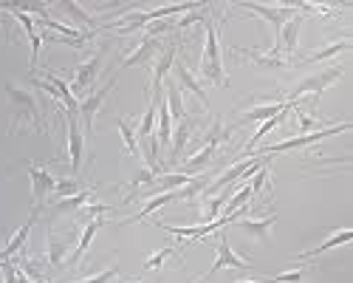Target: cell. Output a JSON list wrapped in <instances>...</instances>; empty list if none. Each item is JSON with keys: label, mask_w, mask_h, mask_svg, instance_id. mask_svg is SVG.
Returning a JSON list of instances; mask_svg holds the SVG:
<instances>
[{"label": "cell", "mask_w": 353, "mask_h": 283, "mask_svg": "<svg viewBox=\"0 0 353 283\" xmlns=\"http://www.w3.org/2000/svg\"><path fill=\"white\" fill-rule=\"evenodd\" d=\"M6 94L12 99V133L20 128H37L40 125V102L32 91L20 88V85H6Z\"/></svg>", "instance_id": "1"}, {"label": "cell", "mask_w": 353, "mask_h": 283, "mask_svg": "<svg viewBox=\"0 0 353 283\" xmlns=\"http://www.w3.org/2000/svg\"><path fill=\"white\" fill-rule=\"evenodd\" d=\"M207 23V46H203L201 54V77L210 79L215 85H226V71L221 63V43H218V28L212 20H203Z\"/></svg>", "instance_id": "2"}, {"label": "cell", "mask_w": 353, "mask_h": 283, "mask_svg": "<svg viewBox=\"0 0 353 283\" xmlns=\"http://www.w3.org/2000/svg\"><path fill=\"white\" fill-rule=\"evenodd\" d=\"M350 125L342 122V125H334V128H322V130H311V133H303V136H294V139H285V142H277V145H269L263 148L269 156H277L283 150H297V148H308V145H316V142L328 139V136H336V133H345Z\"/></svg>", "instance_id": "3"}, {"label": "cell", "mask_w": 353, "mask_h": 283, "mask_svg": "<svg viewBox=\"0 0 353 283\" xmlns=\"http://www.w3.org/2000/svg\"><path fill=\"white\" fill-rule=\"evenodd\" d=\"M229 136V130H223V125L221 122H215V128H212V133H210V139H207V145H203L195 156H190L187 159V164H184V173L190 176V179H195V173L198 170H203L210 162H212V156H215V150H218V145Z\"/></svg>", "instance_id": "4"}, {"label": "cell", "mask_w": 353, "mask_h": 283, "mask_svg": "<svg viewBox=\"0 0 353 283\" xmlns=\"http://www.w3.org/2000/svg\"><path fill=\"white\" fill-rule=\"evenodd\" d=\"M226 266H229V269H252V264H249L246 258H241V255L232 249L229 238H226V235H221V238H218V258H215L212 269H210L207 275H203L201 280H195V283H207L212 275H218V272H221V269H226Z\"/></svg>", "instance_id": "5"}, {"label": "cell", "mask_w": 353, "mask_h": 283, "mask_svg": "<svg viewBox=\"0 0 353 283\" xmlns=\"http://www.w3.org/2000/svg\"><path fill=\"white\" fill-rule=\"evenodd\" d=\"M105 51H108V46L97 48L91 57H88L85 63H79V66L71 71V85H74V91H77V94H79V91H85V88H91V82L97 79V74H99V68H102Z\"/></svg>", "instance_id": "6"}, {"label": "cell", "mask_w": 353, "mask_h": 283, "mask_svg": "<svg viewBox=\"0 0 353 283\" xmlns=\"http://www.w3.org/2000/svg\"><path fill=\"white\" fill-rule=\"evenodd\" d=\"M342 77V68H331V71H322V74H316V77H308V79H303L297 88H294L291 94H288V102H297L300 97H305V94H311L314 97V102L319 99V94L328 88V85H334L336 79Z\"/></svg>", "instance_id": "7"}, {"label": "cell", "mask_w": 353, "mask_h": 283, "mask_svg": "<svg viewBox=\"0 0 353 283\" xmlns=\"http://www.w3.org/2000/svg\"><path fill=\"white\" fill-rule=\"evenodd\" d=\"M26 167H28V176H32V195H34V215H37V213H40V207L46 204V198H48V193H54V187H57V179H54L51 173H46V170H43L40 164H34V162H28Z\"/></svg>", "instance_id": "8"}, {"label": "cell", "mask_w": 353, "mask_h": 283, "mask_svg": "<svg viewBox=\"0 0 353 283\" xmlns=\"http://www.w3.org/2000/svg\"><path fill=\"white\" fill-rule=\"evenodd\" d=\"M65 130H68V159H71V176L79 173V164H82V150H85V139H82V128L77 113L65 110Z\"/></svg>", "instance_id": "9"}, {"label": "cell", "mask_w": 353, "mask_h": 283, "mask_svg": "<svg viewBox=\"0 0 353 283\" xmlns=\"http://www.w3.org/2000/svg\"><path fill=\"white\" fill-rule=\"evenodd\" d=\"M263 162H266V159H246V162H238L234 167H229L221 179H215V182H212V187H207V193H218V190H223V187H226V184H232V182L246 179L249 173H257V170L263 167Z\"/></svg>", "instance_id": "10"}, {"label": "cell", "mask_w": 353, "mask_h": 283, "mask_svg": "<svg viewBox=\"0 0 353 283\" xmlns=\"http://www.w3.org/2000/svg\"><path fill=\"white\" fill-rule=\"evenodd\" d=\"M164 48V43L159 40V37H150V35H144L141 37V43H139V48H133L128 57H125V63H122V68H133V66H147L153 60V57L159 54Z\"/></svg>", "instance_id": "11"}, {"label": "cell", "mask_w": 353, "mask_h": 283, "mask_svg": "<svg viewBox=\"0 0 353 283\" xmlns=\"http://www.w3.org/2000/svg\"><path fill=\"white\" fill-rule=\"evenodd\" d=\"M113 79L105 85V88L102 91H97V94H91V97H85L82 102H79V108H77V113H79V117H82V122H85V128L88 130H94V119H97V113H99V108H102V102L108 99V94L113 91Z\"/></svg>", "instance_id": "12"}, {"label": "cell", "mask_w": 353, "mask_h": 283, "mask_svg": "<svg viewBox=\"0 0 353 283\" xmlns=\"http://www.w3.org/2000/svg\"><path fill=\"white\" fill-rule=\"evenodd\" d=\"M274 224H277L274 215H266V218H241V221H238L241 230H243L246 235H252L254 241H269V233H272Z\"/></svg>", "instance_id": "13"}, {"label": "cell", "mask_w": 353, "mask_h": 283, "mask_svg": "<svg viewBox=\"0 0 353 283\" xmlns=\"http://www.w3.org/2000/svg\"><path fill=\"white\" fill-rule=\"evenodd\" d=\"M179 60V46H167L164 48V54L159 57V63H156V68H153V94H161V85H164V77H167V71L172 68V63Z\"/></svg>", "instance_id": "14"}, {"label": "cell", "mask_w": 353, "mask_h": 283, "mask_svg": "<svg viewBox=\"0 0 353 283\" xmlns=\"http://www.w3.org/2000/svg\"><path fill=\"white\" fill-rule=\"evenodd\" d=\"M297 102H288V99H283V102H272V105H263V108H252V110H246L243 117H241V122H263V119H272V117H277V113H283V110H291Z\"/></svg>", "instance_id": "15"}, {"label": "cell", "mask_w": 353, "mask_h": 283, "mask_svg": "<svg viewBox=\"0 0 353 283\" xmlns=\"http://www.w3.org/2000/svg\"><path fill=\"white\" fill-rule=\"evenodd\" d=\"M6 9L12 12V17H14L17 23H23V28H26L28 40H32V68H37V60H40V35L34 32V20L28 17L23 9H14V6H6Z\"/></svg>", "instance_id": "16"}, {"label": "cell", "mask_w": 353, "mask_h": 283, "mask_svg": "<svg viewBox=\"0 0 353 283\" xmlns=\"http://www.w3.org/2000/svg\"><path fill=\"white\" fill-rule=\"evenodd\" d=\"M172 68H175V77H179V82L184 85L187 91H192V94L201 99V105L207 108V105H210V99H207V91H203V88H201V82H198V79L190 74V68L184 66V60H175V63H172Z\"/></svg>", "instance_id": "17"}, {"label": "cell", "mask_w": 353, "mask_h": 283, "mask_svg": "<svg viewBox=\"0 0 353 283\" xmlns=\"http://www.w3.org/2000/svg\"><path fill=\"white\" fill-rule=\"evenodd\" d=\"M179 198H181V195H179V190H167V193H159L156 198H150V202H147V204H144V207H141V210H139L133 218H128L125 224H136V221H144L147 215H150V213H156L159 207H164V204H170V202H179Z\"/></svg>", "instance_id": "18"}, {"label": "cell", "mask_w": 353, "mask_h": 283, "mask_svg": "<svg viewBox=\"0 0 353 283\" xmlns=\"http://www.w3.org/2000/svg\"><path fill=\"white\" fill-rule=\"evenodd\" d=\"M105 224V218H94V221H88L85 224V230H82V235H79V244H77V249L71 252V258L65 261V264H77L82 255L88 252V246H91V241H94V235L99 233V226Z\"/></svg>", "instance_id": "19"}, {"label": "cell", "mask_w": 353, "mask_h": 283, "mask_svg": "<svg viewBox=\"0 0 353 283\" xmlns=\"http://www.w3.org/2000/svg\"><path fill=\"white\" fill-rule=\"evenodd\" d=\"M353 238V230H347V226H345V230H339V233H334L328 241H322L319 246H314V249H308V252H300L297 255V258L300 261H308V258H316V255H322V252H328V249H334V246H342V244H347Z\"/></svg>", "instance_id": "20"}, {"label": "cell", "mask_w": 353, "mask_h": 283, "mask_svg": "<svg viewBox=\"0 0 353 283\" xmlns=\"http://www.w3.org/2000/svg\"><path fill=\"white\" fill-rule=\"evenodd\" d=\"M34 218L37 215H32V218H28V224H23L20 226V230L9 238V244L3 246V249H0V261H12L14 258V255L23 249V244H26V238H28V233H32V224H34Z\"/></svg>", "instance_id": "21"}, {"label": "cell", "mask_w": 353, "mask_h": 283, "mask_svg": "<svg viewBox=\"0 0 353 283\" xmlns=\"http://www.w3.org/2000/svg\"><path fill=\"white\" fill-rule=\"evenodd\" d=\"M300 26H303V14H291L285 23H283V43H285V57L294 54V48H297V35H300Z\"/></svg>", "instance_id": "22"}, {"label": "cell", "mask_w": 353, "mask_h": 283, "mask_svg": "<svg viewBox=\"0 0 353 283\" xmlns=\"http://www.w3.org/2000/svg\"><path fill=\"white\" fill-rule=\"evenodd\" d=\"M190 133H192V122L184 117V119L179 122V128H175V142H172V153H170V162H172V164H175V162H181Z\"/></svg>", "instance_id": "23"}, {"label": "cell", "mask_w": 353, "mask_h": 283, "mask_svg": "<svg viewBox=\"0 0 353 283\" xmlns=\"http://www.w3.org/2000/svg\"><path fill=\"white\" fill-rule=\"evenodd\" d=\"M170 136H172V117H170V108L164 102V94L159 97V148L170 145Z\"/></svg>", "instance_id": "24"}, {"label": "cell", "mask_w": 353, "mask_h": 283, "mask_svg": "<svg viewBox=\"0 0 353 283\" xmlns=\"http://www.w3.org/2000/svg\"><path fill=\"white\" fill-rule=\"evenodd\" d=\"M164 102H167V108H170V117H175V119H184L187 117V110H184V102H181V88L175 82H167V88H164Z\"/></svg>", "instance_id": "25"}, {"label": "cell", "mask_w": 353, "mask_h": 283, "mask_svg": "<svg viewBox=\"0 0 353 283\" xmlns=\"http://www.w3.org/2000/svg\"><path fill=\"white\" fill-rule=\"evenodd\" d=\"M159 97H161V94H153V99H150V108H147L144 119H141V125H139V139H141V142L153 136V128H156V117H159Z\"/></svg>", "instance_id": "26"}, {"label": "cell", "mask_w": 353, "mask_h": 283, "mask_svg": "<svg viewBox=\"0 0 353 283\" xmlns=\"http://www.w3.org/2000/svg\"><path fill=\"white\" fill-rule=\"evenodd\" d=\"M65 249H68V241H60L48 233V266L51 269H60L65 264Z\"/></svg>", "instance_id": "27"}, {"label": "cell", "mask_w": 353, "mask_h": 283, "mask_svg": "<svg viewBox=\"0 0 353 283\" xmlns=\"http://www.w3.org/2000/svg\"><path fill=\"white\" fill-rule=\"evenodd\" d=\"M347 48H350V43H347V40H339V43H334V46H325V48H319V51L308 54V63L328 60V57H336V54H342V51H347Z\"/></svg>", "instance_id": "28"}, {"label": "cell", "mask_w": 353, "mask_h": 283, "mask_svg": "<svg viewBox=\"0 0 353 283\" xmlns=\"http://www.w3.org/2000/svg\"><path fill=\"white\" fill-rule=\"evenodd\" d=\"M172 255H179V249H175V246H164V249L153 252V255H150V258H147L144 269H150V272L161 269V266H164V261H167V258H172Z\"/></svg>", "instance_id": "29"}, {"label": "cell", "mask_w": 353, "mask_h": 283, "mask_svg": "<svg viewBox=\"0 0 353 283\" xmlns=\"http://www.w3.org/2000/svg\"><path fill=\"white\" fill-rule=\"evenodd\" d=\"M116 128H119V133H122V139H125L128 156H136V153H139V150H136V130L130 128V122H125V119H116Z\"/></svg>", "instance_id": "30"}, {"label": "cell", "mask_w": 353, "mask_h": 283, "mask_svg": "<svg viewBox=\"0 0 353 283\" xmlns=\"http://www.w3.org/2000/svg\"><path fill=\"white\" fill-rule=\"evenodd\" d=\"M305 275H308V269L300 266V269H294V272H283L277 277H266V280H260V283H303Z\"/></svg>", "instance_id": "31"}, {"label": "cell", "mask_w": 353, "mask_h": 283, "mask_svg": "<svg viewBox=\"0 0 353 283\" xmlns=\"http://www.w3.org/2000/svg\"><path fill=\"white\" fill-rule=\"evenodd\" d=\"M77 193H79V182L77 179H57V187H54L57 198H68V195H77Z\"/></svg>", "instance_id": "32"}, {"label": "cell", "mask_w": 353, "mask_h": 283, "mask_svg": "<svg viewBox=\"0 0 353 283\" xmlns=\"http://www.w3.org/2000/svg\"><path fill=\"white\" fill-rule=\"evenodd\" d=\"M63 9H65V12H71V14H74L79 23H85L88 28H94V26H97V20H94L91 14H88L82 6H77V3H63Z\"/></svg>", "instance_id": "33"}, {"label": "cell", "mask_w": 353, "mask_h": 283, "mask_svg": "<svg viewBox=\"0 0 353 283\" xmlns=\"http://www.w3.org/2000/svg\"><path fill=\"white\" fill-rule=\"evenodd\" d=\"M116 275H119V269L110 266L108 272H99V275H94V277H85V280H77V283H110Z\"/></svg>", "instance_id": "34"}, {"label": "cell", "mask_w": 353, "mask_h": 283, "mask_svg": "<svg viewBox=\"0 0 353 283\" xmlns=\"http://www.w3.org/2000/svg\"><path fill=\"white\" fill-rule=\"evenodd\" d=\"M297 122H300V128H303L305 133H311L314 128H319V125H316V122L308 117V113H305V110H300V108H297Z\"/></svg>", "instance_id": "35"}, {"label": "cell", "mask_w": 353, "mask_h": 283, "mask_svg": "<svg viewBox=\"0 0 353 283\" xmlns=\"http://www.w3.org/2000/svg\"><path fill=\"white\" fill-rule=\"evenodd\" d=\"M238 283H260V280H238Z\"/></svg>", "instance_id": "36"}, {"label": "cell", "mask_w": 353, "mask_h": 283, "mask_svg": "<svg viewBox=\"0 0 353 283\" xmlns=\"http://www.w3.org/2000/svg\"><path fill=\"white\" fill-rule=\"evenodd\" d=\"M133 283H139V280H133Z\"/></svg>", "instance_id": "37"}]
</instances>
